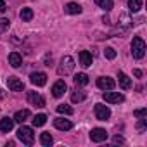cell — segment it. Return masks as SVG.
I'll list each match as a JSON object with an SVG mask.
<instances>
[{
	"label": "cell",
	"instance_id": "7402d4cb",
	"mask_svg": "<svg viewBox=\"0 0 147 147\" xmlns=\"http://www.w3.org/2000/svg\"><path fill=\"white\" fill-rule=\"evenodd\" d=\"M128 9L131 12H138L142 9V0H128Z\"/></svg>",
	"mask_w": 147,
	"mask_h": 147
},
{
	"label": "cell",
	"instance_id": "f1b7e54d",
	"mask_svg": "<svg viewBox=\"0 0 147 147\" xmlns=\"http://www.w3.org/2000/svg\"><path fill=\"white\" fill-rule=\"evenodd\" d=\"M9 26V19H0V30H5Z\"/></svg>",
	"mask_w": 147,
	"mask_h": 147
},
{
	"label": "cell",
	"instance_id": "484cf974",
	"mask_svg": "<svg viewBox=\"0 0 147 147\" xmlns=\"http://www.w3.org/2000/svg\"><path fill=\"white\" fill-rule=\"evenodd\" d=\"M47 123V116L45 114H36L33 118V126H43Z\"/></svg>",
	"mask_w": 147,
	"mask_h": 147
},
{
	"label": "cell",
	"instance_id": "4dcf8cb0",
	"mask_svg": "<svg viewBox=\"0 0 147 147\" xmlns=\"http://www.w3.org/2000/svg\"><path fill=\"white\" fill-rule=\"evenodd\" d=\"M5 2H4V0H0V12H5Z\"/></svg>",
	"mask_w": 147,
	"mask_h": 147
},
{
	"label": "cell",
	"instance_id": "30bf717a",
	"mask_svg": "<svg viewBox=\"0 0 147 147\" xmlns=\"http://www.w3.org/2000/svg\"><path fill=\"white\" fill-rule=\"evenodd\" d=\"M7 85H9V88L12 92H23V88H24V83L21 80H18L16 76H9L7 78Z\"/></svg>",
	"mask_w": 147,
	"mask_h": 147
},
{
	"label": "cell",
	"instance_id": "44dd1931",
	"mask_svg": "<svg viewBox=\"0 0 147 147\" xmlns=\"http://www.w3.org/2000/svg\"><path fill=\"white\" fill-rule=\"evenodd\" d=\"M52 142H54V138H52V135H50L49 131H43V133L40 135V144H42V145L49 147V145H50Z\"/></svg>",
	"mask_w": 147,
	"mask_h": 147
},
{
	"label": "cell",
	"instance_id": "8992f818",
	"mask_svg": "<svg viewBox=\"0 0 147 147\" xmlns=\"http://www.w3.org/2000/svg\"><path fill=\"white\" fill-rule=\"evenodd\" d=\"M30 80H31V83L36 85V87H43V85L47 83V75H45V73H42V71H36V73H31Z\"/></svg>",
	"mask_w": 147,
	"mask_h": 147
},
{
	"label": "cell",
	"instance_id": "4fadbf2b",
	"mask_svg": "<svg viewBox=\"0 0 147 147\" xmlns=\"http://www.w3.org/2000/svg\"><path fill=\"white\" fill-rule=\"evenodd\" d=\"M14 119L12 118H2V119H0V130H2L4 133H9L12 128H14Z\"/></svg>",
	"mask_w": 147,
	"mask_h": 147
},
{
	"label": "cell",
	"instance_id": "2e32d148",
	"mask_svg": "<svg viewBox=\"0 0 147 147\" xmlns=\"http://www.w3.org/2000/svg\"><path fill=\"white\" fill-rule=\"evenodd\" d=\"M118 78H119V87L123 88V90H128V88H131V80L125 75L123 71H119L118 73Z\"/></svg>",
	"mask_w": 147,
	"mask_h": 147
},
{
	"label": "cell",
	"instance_id": "d6986e66",
	"mask_svg": "<svg viewBox=\"0 0 147 147\" xmlns=\"http://www.w3.org/2000/svg\"><path fill=\"white\" fill-rule=\"evenodd\" d=\"M64 11L67 12V14H82V7L78 5V4H67L66 7H64Z\"/></svg>",
	"mask_w": 147,
	"mask_h": 147
},
{
	"label": "cell",
	"instance_id": "5bb4252c",
	"mask_svg": "<svg viewBox=\"0 0 147 147\" xmlns=\"http://www.w3.org/2000/svg\"><path fill=\"white\" fill-rule=\"evenodd\" d=\"M92 61H94V57H92V54H90L88 50H82V52H80V64H82L83 67L92 66Z\"/></svg>",
	"mask_w": 147,
	"mask_h": 147
},
{
	"label": "cell",
	"instance_id": "8fae6325",
	"mask_svg": "<svg viewBox=\"0 0 147 147\" xmlns=\"http://www.w3.org/2000/svg\"><path fill=\"white\" fill-rule=\"evenodd\" d=\"M28 100L33 106H36V107H43L45 106V99L40 94H36V92H28Z\"/></svg>",
	"mask_w": 147,
	"mask_h": 147
},
{
	"label": "cell",
	"instance_id": "83f0119b",
	"mask_svg": "<svg viewBox=\"0 0 147 147\" xmlns=\"http://www.w3.org/2000/svg\"><path fill=\"white\" fill-rule=\"evenodd\" d=\"M133 116H137L138 119H140V118H145V116H147V109H145V107H144V109H137V111H133Z\"/></svg>",
	"mask_w": 147,
	"mask_h": 147
},
{
	"label": "cell",
	"instance_id": "1f68e13d",
	"mask_svg": "<svg viewBox=\"0 0 147 147\" xmlns=\"http://www.w3.org/2000/svg\"><path fill=\"white\" fill-rule=\"evenodd\" d=\"M133 75H135L137 78H140V76H142V71H140V69H135V71H133Z\"/></svg>",
	"mask_w": 147,
	"mask_h": 147
},
{
	"label": "cell",
	"instance_id": "5b68a950",
	"mask_svg": "<svg viewBox=\"0 0 147 147\" xmlns=\"http://www.w3.org/2000/svg\"><path fill=\"white\" fill-rule=\"evenodd\" d=\"M102 97H104V100L109 102V104H119V102L125 100V95L119 94V92H104Z\"/></svg>",
	"mask_w": 147,
	"mask_h": 147
},
{
	"label": "cell",
	"instance_id": "9c48e42d",
	"mask_svg": "<svg viewBox=\"0 0 147 147\" xmlns=\"http://www.w3.org/2000/svg\"><path fill=\"white\" fill-rule=\"evenodd\" d=\"M90 138L94 142H104V140H107V131L104 128H94L90 131Z\"/></svg>",
	"mask_w": 147,
	"mask_h": 147
},
{
	"label": "cell",
	"instance_id": "52a82bcc",
	"mask_svg": "<svg viewBox=\"0 0 147 147\" xmlns=\"http://www.w3.org/2000/svg\"><path fill=\"white\" fill-rule=\"evenodd\" d=\"M97 87H99L100 90H113V88H114V80L109 78V76H100V78L97 80Z\"/></svg>",
	"mask_w": 147,
	"mask_h": 147
},
{
	"label": "cell",
	"instance_id": "ffe728a7",
	"mask_svg": "<svg viewBox=\"0 0 147 147\" xmlns=\"http://www.w3.org/2000/svg\"><path fill=\"white\" fill-rule=\"evenodd\" d=\"M85 97H87V94L82 92V90H75V92L71 94V100H73V102H83Z\"/></svg>",
	"mask_w": 147,
	"mask_h": 147
},
{
	"label": "cell",
	"instance_id": "d4e9b609",
	"mask_svg": "<svg viewBox=\"0 0 147 147\" xmlns=\"http://www.w3.org/2000/svg\"><path fill=\"white\" fill-rule=\"evenodd\" d=\"M19 16H21V19H23V21H31V19H33V11H31L30 7H24V9L21 11V14H19Z\"/></svg>",
	"mask_w": 147,
	"mask_h": 147
},
{
	"label": "cell",
	"instance_id": "cb8c5ba5",
	"mask_svg": "<svg viewBox=\"0 0 147 147\" xmlns=\"http://www.w3.org/2000/svg\"><path fill=\"white\" fill-rule=\"evenodd\" d=\"M95 4L104 9V11H111L113 9V0H95Z\"/></svg>",
	"mask_w": 147,
	"mask_h": 147
},
{
	"label": "cell",
	"instance_id": "6da1fadb",
	"mask_svg": "<svg viewBox=\"0 0 147 147\" xmlns=\"http://www.w3.org/2000/svg\"><path fill=\"white\" fill-rule=\"evenodd\" d=\"M73 69H75V61H73V57L71 55H64L61 59V64L57 67V73H59L61 76H67V75H71V73H73Z\"/></svg>",
	"mask_w": 147,
	"mask_h": 147
},
{
	"label": "cell",
	"instance_id": "603a6c76",
	"mask_svg": "<svg viewBox=\"0 0 147 147\" xmlns=\"http://www.w3.org/2000/svg\"><path fill=\"white\" fill-rule=\"evenodd\" d=\"M55 109H57V113H59V114H67V116H71V114H73V107H69L67 104H59Z\"/></svg>",
	"mask_w": 147,
	"mask_h": 147
},
{
	"label": "cell",
	"instance_id": "277c9868",
	"mask_svg": "<svg viewBox=\"0 0 147 147\" xmlns=\"http://www.w3.org/2000/svg\"><path fill=\"white\" fill-rule=\"evenodd\" d=\"M109 116H111V111H109L107 106H104V104H95V118H97L99 121H106V119H109Z\"/></svg>",
	"mask_w": 147,
	"mask_h": 147
},
{
	"label": "cell",
	"instance_id": "ac0fdd59",
	"mask_svg": "<svg viewBox=\"0 0 147 147\" xmlns=\"http://www.w3.org/2000/svg\"><path fill=\"white\" fill-rule=\"evenodd\" d=\"M28 118H30V111H28V109H23V111H18V113H16L14 121H16V123H24Z\"/></svg>",
	"mask_w": 147,
	"mask_h": 147
},
{
	"label": "cell",
	"instance_id": "3957f363",
	"mask_svg": "<svg viewBox=\"0 0 147 147\" xmlns=\"http://www.w3.org/2000/svg\"><path fill=\"white\" fill-rule=\"evenodd\" d=\"M18 138L24 144V145H31L35 142V133L30 126H21L18 130Z\"/></svg>",
	"mask_w": 147,
	"mask_h": 147
},
{
	"label": "cell",
	"instance_id": "4316f807",
	"mask_svg": "<svg viewBox=\"0 0 147 147\" xmlns=\"http://www.w3.org/2000/svg\"><path fill=\"white\" fill-rule=\"evenodd\" d=\"M104 55H106V59H114V57H116V50H114L113 47H107V49L104 50Z\"/></svg>",
	"mask_w": 147,
	"mask_h": 147
},
{
	"label": "cell",
	"instance_id": "d6a6232c",
	"mask_svg": "<svg viewBox=\"0 0 147 147\" xmlns=\"http://www.w3.org/2000/svg\"><path fill=\"white\" fill-rule=\"evenodd\" d=\"M4 97H5V92H4V90H0V99H4Z\"/></svg>",
	"mask_w": 147,
	"mask_h": 147
},
{
	"label": "cell",
	"instance_id": "7c38bea8",
	"mask_svg": "<svg viewBox=\"0 0 147 147\" xmlns=\"http://www.w3.org/2000/svg\"><path fill=\"white\" fill-rule=\"evenodd\" d=\"M54 126H55L57 130L67 131V130L73 128V123H71L69 119H64V118H55V119H54Z\"/></svg>",
	"mask_w": 147,
	"mask_h": 147
},
{
	"label": "cell",
	"instance_id": "ba28073f",
	"mask_svg": "<svg viewBox=\"0 0 147 147\" xmlns=\"http://www.w3.org/2000/svg\"><path fill=\"white\" fill-rule=\"evenodd\" d=\"M67 90V87H66V82L64 80H59V82H55L54 83V87H52V95L54 97H62L64 95V92Z\"/></svg>",
	"mask_w": 147,
	"mask_h": 147
},
{
	"label": "cell",
	"instance_id": "7a4b0ae2",
	"mask_svg": "<svg viewBox=\"0 0 147 147\" xmlns=\"http://www.w3.org/2000/svg\"><path fill=\"white\" fill-rule=\"evenodd\" d=\"M131 55L135 59H142L145 55V42L140 36H133L131 40Z\"/></svg>",
	"mask_w": 147,
	"mask_h": 147
},
{
	"label": "cell",
	"instance_id": "e0dca14e",
	"mask_svg": "<svg viewBox=\"0 0 147 147\" xmlns=\"http://www.w3.org/2000/svg\"><path fill=\"white\" fill-rule=\"evenodd\" d=\"M88 83V75L87 73H78V75H75V85L76 87H85Z\"/></svg>",
	"mask_w": 147,
	"mask_h": 147
},
{
	"label": "cell",
	"instance_id": "f546056e",
	"mask_svg": "<svg viewBox=\"0 0 147 147\" xmlns=\"http://www.w3.org/2000/svg\"><path fill=\"white\" fill-rule=\"evenodd\" d=\"M123 142H125V138H123V137H119V135H116V137H114V144H123Z\"/></svg>",
	"mask_w": 147,
	"mask_h": 147
},
{
	"label": "cell",
	"instance_id": "9a60e30c",
	"mask_svg": "<svg viewBox=\"0 0 147 147\" xmlns=\"http://www.w3.org/2000/svg\"><path fill=\"white\" fill-rule=\"evenodd\" d=\"M9 64H11L12 67H19V66L23 64L21 54H19V52H11V54H9Z\"/></svg>",
	"mask_w": 147,
	"mask_h": 147
}]
</instances>
